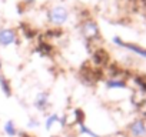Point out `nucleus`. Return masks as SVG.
<instances>
[{
    "label": "nucleus",
    "mask_w": 146,
    "mask_h": 137,
    "mask_svg": "<svg viewBox=\"0 0 146 137\" xmlns=\"http://www.w3.org/2000/svg\"><path fill=\"white\" fill-rule=\"evenodd\" d=\"M79 30L82 37L85 39V41L88 44H95L96 41H99L102 39V33H100V27L98 24V22L92 17H86L80 20L79 24Z\"/></svg>",
    "instance_id": "obj_1"
},
{
    "label": "nucleus",
    "mask_w": 146,
    "mask_h": 137,
    "mask_svg": "<svg viewBox=\"0 0 146 137\" xmlns=\"http://www.w3.org/2000/svg\"><path fill=\"white\" fill-rule=\"evenodd\" d=\"M70 17V12L63 5H53L46 10V19L47 23L52 27H63Z\"/></svg>",
    "instance_id": "obj_2"
},
{
    "label": "nucleus",
    "mask_w": 146,
    "mask_h": 137,
    "mask_svg": "<svg viewBox=\"0 0 146 137\" xmlns=\"http://www.w3.org/2000/svg\"><path fill=\"white\" fill-rule=\"evenodd\" d=\"M112 43H113L116 47L125 49V50H127V51L133 53L135 56H137V57H140V59L146 60V47H143V46H140V44H137V43L125 41V40H123L122 37H119V36H115V37L112 39Z\"/></svg>",
    "instance_id": "obj_3"
},
{
    "label": "nucleus",
    "mask_w": 146,
    "mask_h": 137,
    "mask_svg": "<svg viewBox=\"0 0 146 137\" xmlns=\"http://www.w3.org/2000/svg\"><path fill=\"white\" fill-rule=\"evenodd\" d=\"M127 137H146V116L135 117L125 130Z\"/></svg>",
    "instance_id": "obj_4"
},
{
    "label": "nucleus",
    "mask_w": 146,
    "mask_h": 137,
    "mask_svg": "<svg viewBox=\"0 0 146 137\" xmlns=\"http://www.w3.org/2000/svg\"><path fill=\"white\" fill-rule=\"evenodd\" d=\"M90 54H92L90 63H92V66H95L98 68H106L112 61L110 53L103 47H96L95 50H92Z\"/></svg>",
    "instance_id": "obj_5"
},
{
    "label": "nucleus",
    "mask_w": 146,
    "mask_h": 137,
    "mask_svg": "<svg viewBox=\"0 0 146 137\" xmlns=\"http://www.w3.org/2000/svg\"><path fill=\"white\" fill-rule=\"evenodd\" d=\"M13 44H19V33L13 27H2L0 29V47H10Z\"/></svg>",
    "instance_id": "obj_6"
},
{
    "label": "nucleus",
    "mask_w": 146,
    "mask_h": 137,
    "mask_svg": "<svg viewBox=\"0 0 146 137\" xmlns=\"http://www.w3.org/2000/svg\"><path fill=\"white\" fill-rule=\"evenodd\" d=\"M33 107L40 111V113H46L50 107H52V100H50V92L49 90H40L36 93L35 99H33Z\"/></svg>",
    "instance_id": "obj_7"
},
{
    "label": "nucleus",
    "mask_w": 146,
    "mask_h": 137,
    "mask_svg": "<svg viewBox=\"0 0 146 137\" xmlns=\"http://www.w3.org/2000/svg\"><path fill=\"white\" fill-rule=\"evenodd\" d=\"M105 87L108 90H125L129 89V79L123 77H106Z\"/></svg>",
    "instance_id": "obj_8"
},
{
    "label": "nucleus",
    "mask_w": 146,
    "mask_h": 137,
    "mask_svg": "<svg viewBox=\"0 0 146 137\" xmlns=\"http://www.w3.org/2000/svg\"><path fill=\"white\" fill-rule=\"evenodd\" d=\"M35 51H36L37 54L43 56V57H52L53 53H54V46H53L49 40H44V39H43V40H40V41L37 43Z\"/></svg>",
    "instance_id": "obj_9"
},
{
    "label": "nucleus",
    "mask_w": 146,
    "mask_h": 137,
    "mask_svg": "<svg viewBox=\"0 0 146 137\" xmlns=\"http://www.w3.org/2000/svg\"><path fill=\"white\" fill-rule=\"evenodd\" d=\"M59 119H60V114L56 113V111L47 114L46 119H44V121H43V127H44V130H46L47 133H52L53 128H54V126L59 124Z\"/></svg>",
    "instance_id": "obj_10"
},
{
    "label": "nucleus",
    "mask_w": 146,
    "mask_h": 137,
    "mask_svg": "<svg viewBox=\"0 0 146 137\" xmlns=\"http://www.w3.org/2000/svg\"><path fill=\"white\" fill-rule=\"evenodd\" d=\"M3 133L7 137H17L20 131H19V127H17L16 121L12 120V119H9V120H6L3 123Z\"/></svg>",
    "instance_id": "obj_11"
},
{
    "label": "nucleus",
    "mask_w": 146,
    "mask_h": 137,
    "mask_svg": "<svg viewBox=\"0 0 146 137\" xmlns=\"http://www.w3.org/2000/svg\"><path fill=\"white\" fill-rule=\"evenodd\" d=\"M0 90H2V93L9 99L13 96V89H12V84L9 82V79L3 74H0Z\"/></svg>",
    "instance_id": "obj_12"
},
{
    "label": "nucleus",
    "mask_w": 146,
    "mask_h": 137,
    "mask_svg": "<svg viewBox=\"0 0 146 137\" xmlns=\"http://www.w3.org/2000/svg\"><path fill=\"white\" fill-rule=\"evenodd\" d=\"M130 79L135 82L137 90H139L142 94L146 96V74H133Z\"/></svg>",
    "instance_id": "obj_13"
},
{
    "label": "nucleus",
    "mask_w": 146,
    "mask_h": 137,
    "mask_svg": "<svg viewBox=\"0 0 146 137\" xmlns=\"http://www.w3.org/2000/svg\"><path fill=\"white\" fill-rule=\"evenodd\" d=\"M64 34V32H63V29L62 27H50V29H47L46 32H44V37L47 39V40H53V39H59V37H62Z\"/></svg>",
    "instance_id": "obj_14"
},
{
    "label": "nucleus",
    "mask_w": 146,
    "mask_h": 137,
    "mask_svg": "<svg viewBox=\"0 0 146 137\" xmlns=\"http://www.w3.org/2000/svg\"><path fill=\"white\" fill-rule=\"evenodd\" d=\"M78 133H79V136H86V137H102L100 134H98L95 130H92L89 126H86V124H80V126H78Z\"/></svg>",
    "instance_id": "obj_15"
},
{
    "label": "nucleus",
    "mask_w": 146,
    "mask_h": 137,
    "mask_svg": "<svg viewBox=\"0 0 146 137\" xmlns=\"http://www.w3.org/2000/svg\"><path fill=\"white\" fill-rule=\"evenodd\" d=\"M73 116H75V123L76 126H80V124H85L86 121V113L83 111V109L80 107H76L75 110H73Z\"/></svg>",
    "instance_id": "obj_16"
},
{
    "label": "nucleus",
    "mask_w": 146,
    "mask_h": 137,
    "mask_svg": "<svg viewBox=\"0 0 146 137\" xmlns=\"http://www.w3.org/2000/svg\"><path fill=\"white\" fill-rule=\"evenodd\" d=\"M20 30H22V34L23 36H26L27 39H35L36 37V30L30 26V24H27V23H22L20 24Z\"/></svg>",
    "instance_id": "obj_17"
},
{
    "label": "nucleus",
    "mask_w": 146,
    "mask_h": 137,
    "mask_svg": "<svg viewBox=\"0 0 146 137\" xmlns=\"http://www.w3.org/2000/svg\"><path fill=\"white\" fill-rule=\"evenodd\" d=\"M40 126H42V121H40L39 117H36V116H30L29 117V120H27V128L29 130H36Z\"/></svg>",
    "instance_id": "obj_18"
},
{
    "label": "nucleus",
    "mask_w": 146,
    "mask_h": 137,
    "mask_svg": "<svg viewBox=\"0 0 146 137\" xmlns=\"http://www.w3.org/2000/svg\"><path fill=\"white\" fill-rule=\"evenodd\" d=\"M22 2H23V5H26V6H32V5L36 3V0H22Z\"/></svg>",
    "instance_id": "obj_19"
},
{
    "label": "nucleus",
    "mask_w": 146,
    "mask_h": 137,
    "mask_svg": "<svg viewBox=\"0 0 146 137\" xmlns=\"http://www.w3.org/2000/svg\"><path fill=\"white\" fill-rule=\"evenodd\" d=\"M140 3H142V5H143V6L146 7V0H140Z\"/></svg>",
    "instance_id": "obj_20"
}]
</instances>
